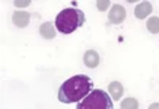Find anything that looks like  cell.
<instances>
[{"label": "cell", "instance_id": "9", "mask_svg": "<svg viewBox=\"0 0 159 109\" xmlns=\"http://www.w3.org/2000/svg\"><path fill=\"white\" fill-rule=\"evenodd\" d=\"M108 90H110V96L112 98V100H120V98L123 96V86L118 81H111L110 86H108Z\"/></svg>", "mask_w": 159, "mask_h": 109}, {"label": "cell", "instance_id": "5", "mask_svg": "<svg viewBox=\"0 0 159 109\" xmlns=\"http://www.w3.org/2000/svg\"><path fill=\"white\" fill-rule=\"evenodd\" d=\"M152 10H153V6H152L150 2H142L140 5L136 6L134 15L137 19H145V18H148L152 13Z\"/></svg>", "mask_w": 159, "mask_h": 109}, {"label": "cell", "instance_id": "6", "mask_svg": "<svg viewBox=\"0 0 159 109\" xmlns=\"http://www.w3.org/2000/svg\"><path fill=\"white\" fill-rule=\"evenodd\" d=\"M83 63H85V66L89 67V68H95L98 67L99 64V54L97 51H93V50H89V51L85 52V55H83Z\"/></svg>", "mask_w": 159, "mask_h": 109}, {"label": "cell", "instance_id": "12", "mask_svg": "<svg viewBox=\"0 0 159 109\" xmlns=\"http://www.w3.org/2000/svg\"><path fill=\"white\" fill-rule=\"evenodd\" d=\"M110 5H111L110 0H98L97 2V7H98V10H101V12H104V10L108 9Z\"/></svg>", "mask_w": 159, "mask_h": 109}, {"label": "cell", "instance_id": "14", "mask_svg": "<svg viewBox=\"0 0 159 109\" xmlns=\"http://www.w3.org/2000/svg\"><path fill=\"white\" fill-rule=\"evenodd\" d=\"M149 109H159V103H152V105H149Z\"/></svg>", "mask_w": 159, "mask_h": 109}, {"label": "cell", "instance_id": "13", "mask_svg": "<svg viewBox=\"0 0 159 109\" xmlns=\"http://www.w3.org/2000/svg\"><path fill=\"white\" fill-rule=\"evenodd\" d=\"M13 5L16 7H26V6L31 5V0H15Z\"/></svg>", "mask_w": 159, "mask_h": 109}, {"label": "cell", "instance_id": "11", "mask_svg": "<svg viewBox=\"0 0 159 109\" xmlns=\"http://www.w3.org/2000/svg\"><path fill=\"white\" fill-rule=\"evenodd\" d=\"M121 109H139V102L134 98H125L121 102Z\"/></svg>", "mask_w": 159, "mask_h": 109}, {"label": "cell", "instance_id": "4", "mask_svg": "<svg viewBox=\"0 0 159 109\" xmlns=\"http://www.w3.org/2000/svg\"><path fill=\"white\" fill-rule=\"evenodd\" d=\"M125 19V10L121 5H112L108 15V20L114 25H120Z\"/></svg>", "mask_w": 159, "mask_h": 109}, {"label": "cell", "instance_id": "2", "mask_svg": "<svg viewBox=\"0 0 159 109\" xmlns=\"http://www.w3.org/2000/svg\"><path fill=\"white\" fill-rule=\"evenodd\" d=\"M85 24V13L77 7H66L56 18V29L61 33H72Z\"/></svg>", "mask_w": 159, "mask_h": 109}, {"label": "cell", "instance_id": "8", "mask_svg": "<svg viewBox=\"0 0 159 109\" xmlns=\"http://www.w3.org/2000/svg\"><path fill=\"white\" fill-rule=\"evenodd\" d=\"M39 33L45 39H53L56 37V28H54V25L51 22H45V24L39 26Z\"/></svg>", "mask_w": 159, "mask_h": 109}, {"label": "cell", "instance_id": "1", "mask_svg": "<svg viewBox=\"0 0 159 109\" xmlns=\"http://www.w3.org/2000/svg\"><path fill=\"white\" fill-rule=\"evenodd\" d=\"M92 80L88 76L77 74L64 81L58 89L57 98L61 103H77L92 92Z\"/></svg>", "mask_w": 159, "mask_h": 109}, {"label": "cell", "instance_id": "3", "mask_svg": "<svg viewBox=\"0 0 159 109\" xmlns=\"http://www.w3.org/2000/svg\"><path fill=\"white\" fill-rule=\"evenodd\" d=\"M76 109H114L112 98L101 89H93L77 103Z\"/></svg>", "mask_w": 159, "mask_h": 109}, {"label": "cell", "instance_id": "10", "mask_svg": "<svg viewBox=\"0 0 159 109\" xmlns=\"http://www.w3.org/2000/svg\"><path fill=\"white\" fill-rule=\"evenodd\" d=\"M146 28H148V31H149L150 33H158L159 32V18H156V16H152V18L148 20Z\"/></svg>", "mask_w": 159, "mask_h": 109}, {"label": "cell", "instance_id": "7", "mask_svg": "<svg viewBox=\"0 0 159 109\" xmlns=\"http://www.w3.org/2000/svg\"><path fill=\"white\" fill-rule=\"evenodd\" d=\"M12 20H13V24L16 25L18 28H25V26H28V24H29V13L16 10V12L12 15Z\"/></svg>", "mask_w": 159, "mask_h": 109}]
</instances>
